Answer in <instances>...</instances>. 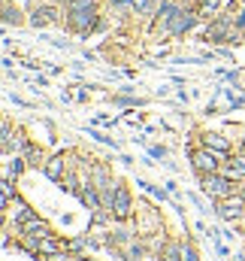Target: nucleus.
<instances>
[{
	"label": "nucleus",
	"instance_id": "nucleus-1",
	"mask_svg": "<svg viewBox=\"0 0 245 261\" xmlns=\"http://www.w3.org/2000/svg\"><path fill=\"white\" fill-rule=\"evenodd\" d=\"M227 161H230L227 152H215V149H206V146L191 152V164H194V170H197L200 176H206V173H218Z\"/></svg>",
	"mask_w": 245,
	"mask_h": 261
},
{
	"label": "nucleus",
	"instance_id": "nucleus-2",
	"mask_svg": "<svg viewBox=\"0 0 245 261\" xmlns=\"http://www.w3.org/2000/svg\"><path fill=\"white\" fill-rule=\"evenodd\" d=\"M200 189H203V195L212 197V200H221V197H230V195L239 192L236 182L227 179L221 170H218V173H206V176H200Z\"/></svg>",
	"mask_w": 245,
	"mask_h": 261
},
{
	"label": "nucleus",
	"instance_id": "nucleus-3",
	"mask_svg": "<svg viewBox=\"0 0 245 261\" xmlns=\"http://www.w3.org/2000/svg\"><path fill=\"white\" fill-rule=\"evenodd\" d=\"M215 213H218L224 222H239L245 216V197L236 192V195H230V197L215 200Z\"/></svg>",
	"mask_w": 245,
	"mask_h": 261
},
{
	"label": "nucleus",
	"instance_id": "nucleus-4",
	"mask_svg": "<svg viewBox=\"0 0 245 261\" xmlns=\"http://www.w3.org/2000/svg\"><path fill=\"white\" fill-rule=\"evenodd\" d=\"M130 213H133V203H130V192L124 189L121 182H115V203H112V219H130Z\"/></svg>",
	"mask_w": 245,
	"mask_h": 261
},
{
	"label": "nucleus",
	"instance_id": "nucleus-5",
	"mask_svg": "<svg viewBox=\"0 0 245 261\" xmlns=\"http://www.w3.org/2000/svg\"><path fill=\"white\" fill-rule=\"evenodd\" d=\"M197 18H200L197 12H182V9H179V12L173 15V21L167 24V34H173V37H179V34H188V31L197 24Z\"/></svg>",
	"mask_w": 245,
	"mask_h": 261
},
{
	"label": "nucleus",
	"instance_id": "nucleus-6",
	"mask_svg": "<svg viewBox=\"0 0 245 261\" xmlns=\"http://www.w3.org/2000/svg\"><path fill=\"white\" fill-rule=\"evenodd\" d=\"M70 24L79 34H88L94 28V9H76V12H70Z\"/></svg>",
	"mask_w": 245,
	"mask_h": 261
},
{
	"label": "nucleus",
	"instance_id": "nucleus-7",
	"mask_svg": "<svg viewBox=\"0 0 245 261\" xmlns=\"http://www.w3.org/2000/svg\"><path fill=\"white\" fill-rule=\"evenodd\" d=\"M221 173H224L227 179H233V182H245V155L230 158V161L221 167Z\"/></svg>",
	"mask_w": 245,
	"mask_h": 261
},
{
	"label": "nucleus",
	"instance_id": "nucleus-8",
	"mask_svg": "<svg viewBox=\"0 0 245 261\" xmlns=\"http://www.w3.org/2000/svg\"><path fill=\"white\" fill-rule=\"evenodd\" d=\"M200 140H203V146H206V149H215V152H230V140H227L224 134L206 130V134H200Z\"/></svg>",
	"mask_w": 245,
	"mask_h": 261
},
{
	"label": "nucleus",
	"instance_id": "nucleus-9",
	"mask_svg": "<svg viewBox=\"0 0 245 261\" xmlns=\"http://www.w3.org/2000/svg\"><path fill=\"white\" fill-rule=\"evenodd\" d=\"M18 231H21V234H34V237H49V234H52V228H49L43 219H37V216H30L27 222H21Z\"/></svg>",
	"mask_w": 245,
	"mask_h": 261
},
{
	"label": "nucleus",
	"instance_id": "nucleus-10",
	"mask_svg": "<svg viewBox=\"0 0 245 261\" xmlns=\"http://www.w3.org/2000/svg\"><path fill=\"white\" fill-rule=\"evenodd\" d=\"M43 170H46V176H49V179L61 182V179H64V155H58V158H49V161L43 164Z\"/></svg>",
	"mask_w": 245,
	"mask_h": 261
},
{
	"label": "nucleus",
	"instance_id": "nucleus-11",
	"mask_svg": "<svg viewBox=\"0 0 245 261\" xmlns=\"http://www.w3.org/2000/svg\"><path fill=\"white\" fill-rule=\"evenodd\" d=\"M9 210H12V219H15V225H21V222H27L34 213H30V206L24 203V200H18V197H12V203H9Z\"/></svg>",
	"mask_w": 245,
	"mask_h": 261
},
{
	"label": "nucleus",
	"instance_id": "nucleus-12",
	"mask_svg": "<svg viewBox=\"0 0 245 261\" xmlns=\"http://www.w3.org/2000/svg\"><path fill=\"white\" fill-rule=\"evenodd\" d=\"M185 246L182 243H167V249H164V255H161V261H185Z\"/></svg>",
	"mask_w": 245,
	"mask_h": 261
},
{
	"label": "nucleus",
	"instance_id": "nucleus-13",
	"mask_svg": "<svg viewBox=\"0 0 245 261\" xmlns=\"http://www.w3.org/2000/svg\"><path fill=\"white\" fill-rule=\"evenodd\" d=\"M91 182H94L97 189H106V186H112V179H109V173H106V167H103V164H97V167H94V173H91Z\"/></svg>",
	"mask_w": 245,
	"mask_h": 261
},
{
	"label": "nucleus",
	"instance_id": "nucleus-14",
	"mask_svg": "<svg viewBox=\"0 0 245 261\" xmlns=\"http://www.w3.org/2000/svg\"><path fill=\"white\" fill-rule=\"evenodd\" d=\"M136 186H139L142 192H148V195H155L158 200H161V203H164V200L170 197V192H167V189H158V186H151V182H145V179H136Z\"/></svg>",
	"mask_w": 245,
	"mask_h": 261
},
{
	"label": "nucleus",
	"instance_id": "nucleus-15",
	"mask_svg": "<svg viewBox=\"0 0 245 261\" xmlns=\"http://www.w3.org/2000/svg\"><path fill=\"white\" fill-rule=\"evenodd\" d=\"M58 252H61V246L52 240V234L43 237V243H40V255H58ZM40 255H37V258H40Z\"/></svg>",
	"mask_w": 245,
	"mask_h": 261
},
{
	"label": "nucleus",
	"instance_id": "nucleus-16",
	"mask_svg": "<svg viewBox=\"0 0 245 261\" xmlns=\"http://www.w3.org/2000/svg\"><path fill=\"white\" fill-rule=\"evenodd\" d=\"M218 6H221L218 0H200V12H197V15H200V18H209V15H218Z\"/></svg>",
	"mask_w": 245,
	"mask_h": 261
},
{
	"label": "nucleus",
	"instance_id": "nucleus-17",
	"mask_svg": "<svg viewBox=\"0 0 245 261\" xmlns=\"http://www.w3.org/2000/svg\"><path fill=\"white\" fill-rule=\"evenodd\" d=\"M12 21H15V24H21V12H18V9H12V6L6 3V6H3V24L9 28Z\"/></svg>",
	"mask_w": 245,
	"mask_h": 261
},
{
	"label": "nucleus",
	"instance_id": "nucleus-18",
	"mask_svg": "<svg viewBox=\"0 0 245 261\" xmlns=\"http://www.w3.org/2000/svg\"><path fill=\"white\" fill-rule=\"evenodd\" d=\"M21 170H24V158H21V155H15V158L6 164V176H18Z\"/></svg>",
	"mask_w": 245,
	"mask_h": 261
},
{
	"label": "nucleus",
	"instance_id": "nucleus-19",
	"mask_svg": "<svg viewBox=\"0 0 245 261\" xmlns=\"http://www.w3.org/2000/svg\"><path fill=\"white\" fill-rule=\"evenodd\" d=\"M24 155H27V164H34V167H40V164H46V158H43V152H37V149H27Z\"/></svg>",
	"mask_w": 245,
	"mask_h": 261
},
{
	"label": "nucleus",
	"instance_id": "nucleus-20",
	"mask_svg": "<svg viewBox=\"0 0 245 261\" xmlns=\"http://www.w3.org/2000/svg\"><path fill=\"white\" fill-rule=\"evenodd\" d=\"M130 6H133V9H136L139 15H145V12H151V6H155V0H133Z\"/></svg>",
	"mask_w": 245,
	"mask_h": 261
},
{
	"label": "nucleus",
	"instance_id": "nucleus-21",
	"mask_svg": "<svg viewBox=\"0 0 245 261\" xmlns=\"http://www.w3.org/2000/svg\"><path fill=\"white\" fill-rule=\"evenodd\" d=\"M127 258H130V261H142V258H145V249H142V246H136V243H130Z\"/></svg>",
	"mask_w": 245,
	"mask_h": 261
},
{
	"label": "nucleus",
	"instance_id": "nucleus-22",
	"mask_svg": "<svg viewBox=\"0 0 245 261\" xmlns=\"http://www.w3.org/2000/svg\"><path fill=\"white\" fill-rule=\"evenodd\" d=\"M112 103H118V107H142L145 100H133V97H112Z\"/></svg>",
	"mask_w": 245,
	"mask_h": 261
},
{
	"label": "nucleus",
	"instance_id": "nucleus-23",
	"mask_svg": "<svg viewBox=\"0 0 245 261\" xmlns=\"http://www.w3.org/2000/svg\"><path fill=\"white\" fill-rule=\"evenodd\" d=\"M88 137H94V140H100V143H106V146H112V149H115V140H112V137H106V134H100V130H88Z\"/></svg>",
	"mask_w": 245,
	"mask_h": 261
},
{
	"label": "nucleus",
	"instance_id": "nucleus-24",
	"mask_svg": "<svg viewBox=\"0 0 245 261\" xmlns=\"http://www.w3.org/2000/svg\"><path fill=\"white\" fill-rule=\"evenodd\" d=\"M148 155L151 158H167V149L164 146H148Z\"/></svg>",
	"mask_w": 245,
	"mask_h": 261
},
{
	"label": "nucleus",
	"instance_id": "nucleus-25",
	"mask_svg": "<svg viewBox=\"0 0 245 261\" xmlns=\"http://www.w3.org/2000/svg\"><path fill=\"white\" fill-rule=\"evenodd\" d=\"M188 197H191V203H194L197 210H203V213H209V206L203 203V197H200V195H188Z\"/></svg>",
	"mask_w": 245,
	"mask_h": 261
},
{
	"label": "nucleus",
	"instance_id": "nucleus-26",
	"mask_svg": "<svg viewBox=\"0 0 245 261\" xmlns=\"http://www.w3.org/2000/svg\"><path fill=\"white\" fill-rule=\"evenodd\" d=\"M185 261H200L197 258V249H194V246H185V255H182Z\"/></svg>",
	"mask_w": 245,
	"mask_h": 261
},
{
	"label": "nucleus",
	"instance_id": "nucleus-27",
	"mask_svg": "<svg viewBox=\"0 0 245 261\" xmlns=\"http://www.w3.org/2000/svg\"><path fill=\"white\" fill-rule=\"evenodd\" d=\"M34 85H40V88H46V85H49V79H46V76H34Z\"/></svg>",
	"mask_w": 245,
	"mask_h": 261
},
{
	"label": "nucleus",
	"instance_id": "nucleus-28",
	"mask_svg": "<svg viewBox=\"0 0 245 261\" xmlns=\"http://www.w3.org/2000/svg\"><path fill=\"white\" fill-rule=\"evenodd\" d=\"M164 186H167V192H170V195H179V186H176L173 179H170V182H164Z\"/></svg>",
	"mask_w": 245,
	"mask_h": 261
},
{
	"label": "nucleus",
	"instance_id": "nucleus-29",
	"mask_svg": "<svg viewBox=\"0 0 245 261\" xmlns=\"http://www.w3.org/2000/svg\"><path fill=\"white\" fill-rule=\"evenodd\" d=\"M52 3H70V0H52Z\"/></svg>",
	"mask_w": 245,
	"mask_h": 261
},
{
	"label": "nucleus",
	"instance_id": "nucleus-30",
	"mask_svg": "<svg viewBox=\"0 0 245 261\" xmlns=\"http://www.w3.org/2000/svg\"><path fill=\"white\" fill-rule=\"evenodd\" d=\"M242 155H245V140H242Z\"/></svg>",
	"mask_w": 245,
	"mask_h": 261
},
{
	"label": "nucleus",
	"instance_id": "nucleus-31",
	"mask_svg": "<svg viewBox=\"0 0 245 261\" xmlns=\"http://www.w3.org/2000/svg\"><path fill=\"white\" fill-rule=\"evenodd\" d=\"M236 261H242V255H236Z\"/></svg>",
	"mask_w": 245,
	"mask_h": 261
}]
</instances>
